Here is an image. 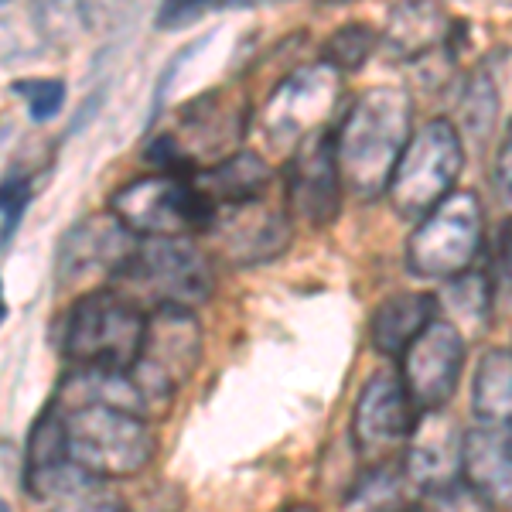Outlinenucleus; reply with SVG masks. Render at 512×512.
I'll list each match as a JSON object with an SVG mask.
<instances>
[{
  "label": "nucleus",
  "mask_w": 512,
  "mask_h": 512,
  "mask_svg": "<svg viewBox=\"0 0 512 512\" xmlns=\"http://www.w3.org/2000/svg\"><path fill=\"white\" fill-rule=\"evenodd\" d=\"M410 137H414V99L403 86H373L355 96L335 134L342 188H349L355 198L386 195Z\"/></svg>",
  "instance_id": "f257e3e1"
},
{
  "label": "nucleus",
  "mask_w": 512,
  "mask_h": 512,
  "mask_svg": "<svg viewBox=\"0 0 512 512\" xmlns=\"http://www.w3.org/2000/svg\"><path fill=\"white\" fill-rule=\"evenodd\" d=\"M48 403L59 414L65 454L82 472L113 482V478H130L151 465L158 441L144 417L106 407V403L62 400V396H52Z\"/></svg>",
  "instance_id": "f03ea898"
},
{
  "label": "nucleus",
  "mask_w": 512,
  "mask_h": 512,
  "mask_svg": "<svg viewBox=\"0 0 512 512\" xmlns=\"http://www.w3.org/2000/svg\"><path fill=\"white\" fill-rule=\"evenodd\" d=\"M140 311H195L212 297V260L192 239H137L134 253L110 280Z\"/></svg>",
  "instance_id": "7ed1b4c3"
},
{
  "label": "nucleus",
  "mask_w": 512,
  "mask_h": 512,
  "mask_svg": "<svg viewBox=\"0 0 512 512\" xmlns=\"http://www.w3.org/2000/svg\"><path fill=\"white\" fill-rule=\"evenodd\" d=\"M147 311L113 287L82 294L59 325V349L76 369H134L144 345Z\"/></svg>",
  "instance_id": "20e7f679"
},
{
  "label": "nucleus",
  "mask_w": 512,
  "mask_h": 512,
  "mask_svg": "<svg viewBox=\"0 0 512 512\" xmlns=\"http://www.w3.org/2000/svg\"><path fill=\"white\" fill-rule=\"evenodd\" d=\"M110 212L137 239H192L216 229V205L192 175H144L110 198Z\"/></svg>",
  "instance_id": "39448f33"
},
{
  "label": "nucleus",
  "mask_w": 512,
  "mask_h": 512,
  "mask_svg": "<svg viewBox=\"0 0 512 512\" xmlns=\"http://www.w3.org/2000/svg\"><path fill=\"white\" fill-rule=\"evenodd\" d=\"M461 168H465L461 130L451 120L434 117L417 127L410 144L403 147L386 195L403 219L420 222L454 192Z\"/></svg>",
  "instance_id": "423d86ee"
},
{
  "label": "nucleus",
  "mask_w": 512,
  "mask_h": 512,
  "mask_svg": "<svg viewBox=\"0 0 512 512\" xmlns=\"http://www.w3.org/2000/svg\"><path fill=\"white\" fill-rule=\"evenodd\" d=\"M485 212L475 192H451L441 205L417 222L407 243V267L417 280L448 284L472 270L482 253Z\"/></svg>",
  "instance_id": "0eeeda50"
},
{
  "label": "nucleus",
  "mask_w": 512,
  "mask_h": 512,
  "mask_svg": "<svg viewBox=\"0 0 512 512\" xmlns=\"http://www.w3.org/2000/svg\"><path fill=\"white\" fill-rule=\"evenodd\" d=\"M202 359V325L195 311H151L144 328V345L130 369L140 393L158 417L171 407L175 393L192 379Z\"/></svg>",
  "instance_id": "6e6552de"
},
{
  "label": "nucleus",
  "mask_w": 512,
  "mask_h": 512,
  "mask_svg": "<svg viewBox=\"0 0 512 512\" xmlns=\"http://www.w3.org/2000/svg\"><path fill=\"white\" fill-rule=\"evenodd\" d=\"M461 369H465V335L451 321L434 318L400 355L403 390L414 400L417 414H434L448 407L458 390Z\"/></svg>",
  "instance_id": "1a4fd4ad"
},
{
  "label": "nucleus",
  "mask_w": 512,
  "mask_h": 512,
  "mask_svg": "<svg viewBox=\"0 0 512 512\" xmlns=\"http://www.w3.org/2000/svg\"><path fill=\"white\" fill-rule=\"evenodd\" d=\"M342 93V72L318 62L308 69H297L274 89V96L263 106V130L277 144H301L308 134H318L328 113L335 110Z\"/></svg>",
  "instance_id": "9d476101"
},
{
  "label": "nucleus",
  "mask_w": 512,
  "mask_h": 512,
  "mask_svg": "<svg viewBox=\"0 0 512 512\" xmlns=\"http://www.w3.org/2000/svg\"><path fill=\"white\" fill-rule=\"evenodd\" d=\"M417 417L420 414L403 390L400 373H373L362 383L352 410L355 451L369 461H386L396 448H407Z\"/></svg>",
  "instance_id": "9b49d317"
},
{
  "label": "nucleus",
  "mask_w": 512,
  "mask_h": 512,
  "mask_svg": "<svg viewBox=\"0 0 512 512\" xmlns=\"http://www.w3.org/2000/svg\"><path fill=\"white\" fill-rule=\"evenodd\" d=\"M246 130V103L229 89H216V93H202L192 103L181 106L178 130H171L181 161L185 168L202 171V161L212 158V164H219L222 158H229V147L243 137Z\"/></svg>",
  "instance_id": "f8f14e48"
},
{
  "label": "nucleus",
  "mask_w": 512,
  "mask_h": 512,
  "mask_svg": "<svg viewBox=\"0 0 512 512\" xmlns=\"http://www.w3.org/2000/svg\"><path fill=\"white\" fill-rule=\"evenodd\" d=\"M287 205L297 219L311 226H328L342 205V175H338L335 137L328 130L308 134L294 147L284 168Z\"/></svg>",
  "instance_id": "ddd939ff"
},
{
  "label": "nucleus",
  "mask_w": 512,
  "mask_h": 512,
  "mask_svg": "<svg viewBox=\"0 0 512 512\" xmlns=\"http://www.w3.org/2000/svg\"><path fill=\"white\" fill-rule=\"evenodd\" d=\"M137 236L123 229V222L106 212V216H89L76 222L62 236L59 256H55V277L59 287H72L89 277H110L127 263L134 253Z\"/></svg>",
  "instance_id": "4468645a"
},
{
  "label": "nucleus",
  "mask_w": 512,
  "mask_h": 512,
  "mask_svg": "<svg viewBox=\"0 0 512 512\" xmlns=\"http://www.w3.org/2000/svg\"><path fill=\"white\" fill-rule=\"evenodd\" d=\"M461 444H465V431L454 417L444 410L420 414L403 448V472L410 485L431 492L461 482Z\"/></svg>",
  "instance_id": "2eb2a0df"
},
{
  "label": "nucleus",
  "mask_w": 512,
  "mask_h": 512,
  "mask_svg": "<svg viewBox=\"0 0 512 512\" xmlns=\"http://www.w3.org/2000/svg\"><path fill=\"white\" fill-rule=\"evenodd\" d=\"M461 482L489 512H512V441L489 427L465 431Z\"/></svg>",
  "instance_id": "dca6fc26"
},
{
  "label": "nucleus",
  "mask_w": 512,
  "mask_h": 512,
  "mask_svg": "<svg viewBox=\"0 0 512 512\" xmlns=\"http://www.w3.org/2000/svg\"><path fill=\"white\" fill-rule=\"evenodd\" d=\"M216 233L226 239V250H233L239 263H256L280 253L287 246V216L263 202L239 205L216 216Z\"/></svg>",
  "instance_id": "f3484780"
},
{
  "label": "nucleus",
  "mask_w": 512,
  "mask_h": 512,
  "mask_svg": "<svg viewBox=\"0 0 512 512\" xmlns=\"http://www.w3.org/2000/svg\"><path fill=\"white\" fill-rule=\"evenodd\" d=\"M195 185L202 188L205 198L216 205V212L239 209V205L263 202L270 188V168L260 154L253 151H236L219 164H205L202 171H195Z\"/></svg>",
  "instance_id": "a211bd4d"
},
{
  "label": "nucleus",
  "mask_w": 512,
  "mask_h": 512,
  "mask_svg": "<svg viewBox=\"0 0 512 512\" xmlns=\"http://www.w3.org/2000/svg\"><path fill=\"white\" fill-rule=\"evenodd\" d=\"M434 318H441L434 294H393L369 321V342L379 355L400 359Z\"/></svg>",
  "instance_id": "6ab92c4d"
},
{
  "label": "nucleus",
  "mask_w": 512,
  "mask_h": 512,
  "mask_svg": "<svg viewBox=\"0 0 512 512\" xmlns=\"http://www.w3.org/2000/svg\"><path fill=\"white\" fill-rule=\"evenodd\" d=\"M472 407L478 424L512 441V349H489L478 359Z\"/></svg>",
  "instance_id": "aec40b11"
},
{
  "label": "nucleus",
  "mask_w": 512,
  "mask_h": 512,
  "mask_svg": "<svg viewBox=\"0 0 512 512\" xmlns=\"http://www.w3.org/2000/svg\"><path fill=\"white\" fill-rule=\"evenodd\" d=\"M52 48V21L38 4H0V62H35Z\"/></svg>",
  "instance_id": "412c9836"
},
{
  "label": "nucleus",
  "mask_w": 512,
  "mask_h": 512,
  "mask_svg": "<svg viewBox=\"0 0 512 512\" xmlns=\"http://www.w3.org/2000/svg\"><path fill=\"white\" fill-rule=\"evenodd\" d=\"M38 502H45L48 512H127L110 482L82 472L79 465L65 468L55 482H48L38 492Z\"/></svg>",
  "instance_id": "4be33fe9"
},
{
  "label": "nucleus",
  "mask_w": 512,
  "mask_h": 512,
  "mask_svg": "<svg viewBox=\"0 0 512 512\" xmlns=\"http://www.w3.org/2000/svg\"><path fill=\"white\" fill-rule=\"evenodd\" d=\"M448 18L441 7L427 4H403L390 11V24H386V41L396 55L403 59H420V55L434 52L448 38Z\"/></svg>",
  "instance_id": "5701e85b"
},
{
  "label": "nucleus",
  "mask_w": 512,
  "mask_h": 512,
  "mask_svg": "<svg viewBox=\"0 0 512 512\" xmlns=\"http://www.w3.org/2000/svg\"><path fill=\"white\" fill-rule=\"evenodd\" d=\"M437 311L444 321H451L461 335H478L489 325V311H492V280L489 274H468L454 277L444 284L441 297H437Z\"/></svg>",
  "instance_id": "b1692460"
},
{
  "label": "nucleus",
  "mask_w": 512,
  "mask_h": 512,
  "mask_svg": "<svg viewBox=\"0 0 512 512\" xmlns=\"http://www.w3.org/2000/svg\"><path fill=\"white\" fill-rule=\"evenodd\" d=\"M410 478L393 461H376L355 478L345 495V512H407L414 502L407 499Z\"/></svg>",
  "instance_id": "393cba45"
},
{
  "label": "nucleus",
  "mask_w": 512,
  "mask_h": 512,
  "mask_svg": "<svg viewBox=\"0 0 512 512\" xmlns=\"http://www.w3.org/2000/svg\"><path fill=\"white\" fill-rule=\"evenodd\" d=\"M499 110H502L499 82H495L492 72L482 65V69L472 72V76L465 79V86H461V96H458L461 130H465L472 140L492 137L495 120H499Z\"/></svg>",
  "instance_id": "a878e982"
},
{
  "label": "nucleus",
  "mask_w": 512,
  "mask_h": 512,
  "mask_svg": "<svg viewBox=\"0 0 512 512\" xmlns=\"http://www.w3.org/2000/svg\"><path fill=\"white\" fill-rule=\"evenodd\" d=\"M376 48V31L369 24H342L325 45V65L335 72H355L366 65V59Z\"/></svg>",
  "instance_id": "bb28decb"
},
{
  "label": "nucleus",
  "mask_w": 512,
  "mask_h": 512,
  "mask_svg": "<svg viewBox=\"0 0 512 512\" xmlns=\"http://www.w3.org/2000/svg\"><path fill=\"white\" fill-rule=\"evenodd\" d=\"M28 205H31V175L14 164V168L0 178V219H4V226H0V246L11 243L14 233L21 229V219H24V212H28Z\"/></svg>",
  "instance_id": "cd10ccee"
},
{
  "label": "nucleus",
  "mask_w": 512,
  "mask_h": 512,
  "mask_svg": "<svg viewBox=\"0 0 512 512\" xmlns=\"http://www.w3.org/2000/svg\"><path fill=\"white\" fill-rule=\"evenodd\" d=\"M11 89L28 103V117L35 123L55 120L65 106V82L62 79H18Z\"/></svg>",
  "instance_id": "c85d7f7f"
},
{
  "label": "nucleus",
  "mask_w": 512,
  "mask_h": 512,
  "mask_svg": "<svg viewBox=\"0 0 512 512\" xmlns=\"http://www.w3.org/2000/svg\"><path fill=\"white\" fill-rule=\"evenodd\" d=\"M414 512H489L472 492L465 489V482L444 485V489H431L414 502Z\"/></svg>",
  "instance_id": "c756f323"
},
{
  "label": "nucleus",
  "mask_w": 512,
  "mask_h": 512,
  "mask_svg": "<svg viewBox=\"0 0 512 512\" xmlns=\"http://www.w3.org/2000/svg\"><path fill=\"white\" fill-rule=\"evenodd\" d=\"M492 287H512V219H506V226L499 229L492 246Z\"/></svg>",
  "instance_id": "7c9ffc66"
},
{
  "label": "nucleus",
  "mask_w": 512,
  "mask_h": 512,
  "mask_svg": "<svg viewBox=\"0 0 512 512\" xmlns=\"http://www.w3.org/2000/svg\"><path fill=\"white\" fill-rule=\"evenodd\" d=\"M492 185H495V195H499V205L506 212H512V123H509L506 137H502L499 154H495Z\"/></svg>",
  "instance_id": "2f4dec72"
},
{
  "label": "nucleus",
  "mask_w": 512,
  "mask_h": 512,
  "mask_svg": "<svg viewBox=\"0 0 512 512\" xmlns=\"http://www.w3.org/2000/svg\"><path fill=\"white\" fill-rule=\"evenodd\" d=\"M205 14V4H181V0H171V4H161L158 14H154V24H158L161 31H178L185 28V24L198 21Z\"/></svg>",
  "instance_id": "473e14b6"
},
{
  "label": "nucleus",
  "mask_w": 512,
  "mask_h": 512,
  "mask_svg": "<svg viewBox=\"0 0 512 512\" xmlns=\"http://www.w3.org/2000/svg\"><path fill=\"white\" fill-rule=\"evenodd\" d=\"M202 48V41H192V45L185 48V52H178L175 59H171L168 69L161 72V79H158V86H154V99H151V123L161 117V106H164V96H168V89H171V79H175V72L181 69V65L188 62V55L198 52Z\"/></svg>",
  "instance_id": "72a5a7b5"
},
{
  "label": "nucleus",
  "mask_w": 512,
  "mask_h": 512,
  "mask_svg": "<svg viewBox=\"0 0 512 512\" xmlns=\"http://www.w3.org/2000/svg\"><path fill=\"white\" fill-rule=\"evenodd\" d=\"M7 321V301H4V280H0V325Z\"/></svg>",
  "instance_id": "f704fd0d"
},
{
  "label": "nucleus",
  "mask_w": 512,
  "mask_h": 512,
  "mask_svg": "<svg viewBox=\"0 0 512 512\" xmlns=\"http://www.w3.org/2000/svg\"><path fill=\"white\" fill-rule=\"evenodd\" d=\"M7 134H11V123H7V120H0V140H4Z\"/></svg>",
  "instance_id": "c9c22d12"
},
{
  "label": "nucleus",
  "mask_w": 512,
  "mask_h": 512,
  "mask_svg": "<svg viewBox=\"0 0 512 512\" xmlns=\"http://www.w3.org/2000/svg\"><path fill=\"white\" fill-rule=\"evenodd\" d=\"M287 512H315V509H311V506H291Z\"/></svg>",
  "instance_id": "e433bc0d"
},
{
  "label": "nucleus",
  "mask_w": 512,
  "mask_h": 512,
  "mask_svg": "<svg viewBox=\"0 0 512 512\" xmlns=\"http://www.w3.org/2000/svg\"><path fill=\"white\" fill-rule=\"evenodd\" d=\"M0 512H7V506H4V502H0Z\"/></svg>",
  "instance_id": "4c0bfd02"
},
{
  "label": "nucleus",
  "mask_w": 512,
  "mask_h": 512,
  "mask_svg": "<svg viewBox=\"0 0 512 512\" xmlns=\"http://www.w3.org/2000/svg\"><path fill=\"white\" fill-rule=\"evenodd\" d=\"M407 512H414V506H410V509H407Z\"/></svg>",
  "instance_id": "58836bf2"
}]
</instances>
